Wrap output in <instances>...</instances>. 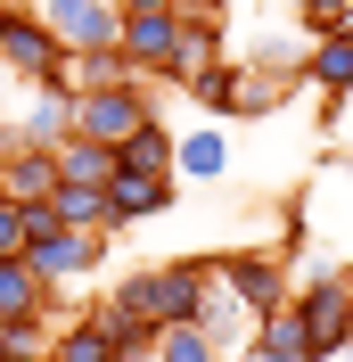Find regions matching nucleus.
<instances>
[{
	"mask_svg": "<svg viewBox=\"0 0 353 362\" xmlns=\"http://www.w3.org/2000/svg\"><path fill=\"white\" fill-rule=\"evenodd\" d=\"M25 264L49 280V296L74 288V280H99V264H107V230H74V223H49L33 247H25Z\"/></svg>",
	"mask_w": 353,
	"mask_h": 362,
	"instance_id": "obj_4",
	"label": "nucleus"
},
{
	"mask_svg": "<svg viewBox=\"0 0 353 362\" xmlns=\"http://www.w3.org/2000/svg\"><path fill=\"white\" fill-rule=\"evenodd\" d=\"M296 25H312V33H337V25H353V0H280Z\"/></svg>",
	"mask_w": 353,
	"mask_h": 362,
	"instance_id": "obj_23",
	"label": "nucleus"
},
{
	"mask_svg": "<svg viewBox=\"0 0 353 362\" xmlns=\"http://www.w3.org/2000/svg\"><path fill=\"white\" fill-rule=\"evenodd\" d=\"M198 329H205V338L222 346V354H230V346H246V338H255V313H246L239 296L222 288V272H214V288H205V305H198Z\"/></svg>",
	"mask_w": 353,
	"mask_h": 362,
	"instance_id": "obj_17",
	"label": "nucleus"
},
{
	"mask_svg": "<svg viewBox=\"0 0 353 362\" xmlns=\"http://www.w3.org/2000/svg\"><path fill=\"white\" fill-rule=\"evenodd\" d=\"M189 17H230V0H181Z\"/></svg>",
	"mask_w": 353,
	"mask_h": 362,
	"instance_id": "obj_26",
	"label": "nucleus"
},
{
	"mask_svg": "<svg viewBox=\"0 0 353 362\" xmlns=\"http://www.w3.org/2000/svg\"><path fill=\"white\" fill-rule=\"evenodd\" d=\"M58 181H66V173H58V148H33V140L0 165V189L25 198V206H49V198H58Z\"/></svg>",
	"mask_w": 353,
	"mask_h": 362,
	"instance_id": "obj_12",
	"label": "nucleus"
},
{
	"mask_svg": "<svg viewBox=\"0 0 353 362\" xmlns=\"http://www.w3.org/2000/svg\"><path fill=\"white\" fill-rule=\"evenodd\" d=\"M140 124H156V90H148V74H132V83H107V90H83V99H74V132H83V140H107V148H124Z\"/></svg>",
	"mask_w": 353,
	"mask_h": 362,
	"instance_id": "obj_3",
	"label": "nucleus"
},
{
	"mask_svg": "<svg viewBox=\"0 0 353 362\" xmlns=\"http://www.w3.org/2000/svg\"><path fill=\"white\" fill-rule=\"evenodd\" d=\"M0 115H8L33 148H58V140L74 132V90L66 83H17V99H8Z\"/></svg>",
	"mask_w": 353,
	"mask_h": 362,
	"instance_id": "obj_8",
	"label": "nucleus"
},
{
	"mask_svg": "<svg viewBox=\"0 0 353 362\" xmlns=\"http://www.w3.org/2000/svg\"><path fill=\"white\" fill-rule=\"evenodd\" d=\"M205 288H214V264H205V255H173V264L132 272V280L107 296V313H140V321H156V329H181V321H198Z\"/></svg>",
	"mask_w": 353,
	"mask_h": 362,
	"instance_id": "obj_1",
	"label": "nucleus"
},
{
	"mask_svg": "<svg viewBox=\"0 0 353 362\" xmlns=\"http://www.w3.org/2000/svg\"><path fill=\"white\" fill-rule=\"evenodd\" d=\"M222 288L239 296L255 321L280 313V305H287V255H271V247H239V255H222Z\"/></svg>",
	"mask_w": 353,
	"mask_h": 362,
	"instance_id": "obj_7",
	"label": "nucleus"
},
{
	"mask_svg": "<svg viewBox=\"0 0 353 362\" xmlns=\"http://www.w3.org/2000/svg\"><path fill=\"white\" fill-rule=\"evenodd\" d=\"M0 74H8V83H58V74H66V49H58V33L33 17V8H17L8 33H0Z\"/></svg>",
	"mask_w": 353,
	"mask_h": 362,
	"instance_id": "obj_5",
	"label": "nucleus"
},
{
	"mask_svg": "<svg viewBox=\"0 0 353 362\" xmlns=\"http://www.w3.org/2000/svg\"><path fill=\"white\" fill-rule=\"evenodd\" d=\"M8 17H17V0H0V33H8Z\"/></svg>",
	"mask_w": 353,
	"mask_h": 362,
	"instance_id": "obj_29",
	"label": "nucleus"
},
{
	"mask_svg": "<svg viewBox=\"0 0 353 362\" xmlns=\"http://www.w3.org/2000/svg\"><path fill=\"white\" fill-rule=\"evenodd\" d=\"M337 362H353V346H345V354H337Z\"/></svg>",
	"mask_w": 353,
	"mask_h": 362,
	"instance_id": "obj_30",
	"label": "nucleus"
},
{
	"mask_svg": "<svg viewBox=\"0 0 353 362\" xmlns=\"http://www.w3.org/2000/svg\"><path fill=\"white\" fill-rule=\"evenodd\" d=\"M0 362H17V354H0Z\"/></svg>",
	"mask_w": 353,
	"mask_h": 362,
	"instance_id": "obj_31",
	"label": "nucleus"
},
{
	"mask_svg": "<svg viewBox=\"0 0 353 362\" xmlns=\"http://www.w3.org/2000/svg\"><path fill=\"white\" fill-rule=\"evenodd\" d=\"M107 206H115V223H156V214H173V181H156V173H124V165H115Z\"/></svg>",
	"mask_w": 353,
	"mask_h": 362,
	"instance_id": "obj_13",
	"label": "nucleus"
},
{
	"mask_svg": "<svg viewBox=\"0 0 353 362\" xmlns=\"http://www.w3.org/2000/svg\"><path fill=\"white\" fill-rule=\"evenodd\" d=\"M0 255H25V198L0 189Z\"/></svg>",
	"mask_w": 353,
	"mask_h": 362,
	"instance_id": "obj_25",
	"label": "nucleus"
},
{
	"mask_svg": "<svg viewBox=\"0 0 353 362\" xmlns=\"http://www.w3.org/2000/svg\"><path fill=\"white\" fill-rule=\"evenodd\" d=\"M115 8H181V0H115Z\"/></svg>",
	"mask_w": 353,
	"mask_h": 362,
	"instance_id": "obj_28",
	"label": "nucleus"
},
{
	"mask_svg": "<svg viewBox=\"0 0 353 362\" xmlns=\"http://www.w3.org/2000/svg\"><path fill=\"white\" fill-rule=\"evenodd\" d=\"M230 157H239V148H230V132H222V124H205V132H181L173 173H181V181H222V173H230Z\"/></svg>",
	"mask_w": 353,
	"mask_h": 362,
	"instance_id": "obj_16",
	"label": "nucleus"
},
{
	"mask_svg": "<svg viewBox=\"0 0 353 362\" xmlns=\"http://www.w3.org/2000/svg\"><path fill=\"white\" fill-rule=\"evenodd\" d=\"M33 17L58 33V49H115V33H124L115 0H33Z\"/></svg>",
	"mask_w": 353,
	"mask_h": 362,
	"instance_id": "obj_6",
	"label": "nucleus"
},
{
	"mask_svg": "<svg viewBox=\"0 0 353 362\" xmlns=\"http://www.w3.org/2000/svg\"><path fill=\"white\" fill-rule=\"evenodd\" d=\"M0 321H49V280L25 255H0Z\"/></svg>",
	"mask_w": 353,
	"mask_h": 362,
	"instance_id": "obj_14",
	"label": "nucleus"
},
{
	"mask_svg": "<svg viewBox=\"0 0 353 362\" xmlns=\"http://www.w3.org/2000/svg\"><path fill=\"white\" fill-rule=\"evenodd\" d=\"M304 83H321L329 99H345V90H353V25H337V33H321V49L304 58Z\"/></svg>",
	"mask_w": 353,
	"mask_h": 362,
	"instance_id": "obj_19",
	"label": "nucleus"
},
{
	"mask_svg": "<svg viewBox=\"0 0 353 362\" xmlns=\"http://www.w3.org/2000/svg\"><path fill=\"white\" fill-rule=\"evenodd\" d=\"M173 42H181V8H124V33H115V49H124V58L148 74V83L173 66Z\"/></svg>",
	"mask_w": 353,
	"mask_h": 362,
	"instance_id": "obj_9",
	"label": "nucleus"
},
{
	"mask_svg": "<svg viewBox=\"0 0 353 362\" xmlns=\"http://www.w3.org/2000/svg\"><path fill=\"white\" fill-rule=\"evenodd\" d=\"M173 148H181V132H164V115H156V124H140V132L115 148V165H124V173H156V181H173Z\"/></svg>",
	"mask_w": 353,
	"mask_h": 362,
	"instance_id": "obj_18",
	"label": "nucleus"
},
{
	"mask_svg": "<svg viewBox=\"0 0 353 362\" xmlns=\"http://www.w3.org/2000/svg\"><path fill=\"white\" fill-rule=\"evenodd\" d=\"M115 362H156V346H124V354H115Z\"/></svg>",
	"mask_w": 353,
	"mask_h": 362,
	"instance_id": "obj_27",
	"label": "nucleus"
},
{
	"mask_svg": "<svg viewBox=\"0 0 353 362\" xmlns=\"http://www.w3.org/2000/svg\"><path fill=\"white\" fill-rule=\"evenodd\" d=\"M49 214H58V223H74V230H115V206H107V189H90V181H58Z\"/></svg>",
	"mask_w": 353,
	"mask_h": 362,
	"instance_id": "obj_20",
	"label": "nucleus"
},
{
	"mask_svg": "<svg viewBox=\"0 0 353 362\" xmlns=\"http://www.w3.org/2000/svg\"><path fill=\"white\" fill-rule=\"evenodd\" d=\"M205 66H222V17H189V8H181V42H173V66L156 74V83H198Z\"/></svg>",
	"mask_w": 353,
	"mask_h": 362,
	"instance_id": "obj_10",
	"label": "nucleus"
},
{
	"mask_svg": "<svg viewBox=\"0 0 353 362\" xmlns=\"http://www.w3.org/2000/svg\"><path fill=\"white\" fill-rule=\"evenodd\" d=\"M156 362H222V346L198 321H181V329H156Z\"/></svg>",
	"mask_w": 353,
	"mask_h": 362,
	"instance_id": "obj_22",
	"label": "nucleus"
},
{
	"mask_svg": "<svg viewBox=\"0 0 353 362\" xmlns=\"http://www.w3.org/2000/svg\"><path fill=\"white\" fill-rule=\"evenodd\" d=\"M246 362H312V338H304V321H296V305H280V313L255 321Z\"/></svg>",
	"mask_w": 353,
	"mask_h": 362,
	"instance_id": "obj_15",
	"label": "nucleus"
},
{
	"mask_svg": "<svg viewBox=\"0 0 353 362\" xmlns=\"http://www.w3.org/2000/svg\"><path fill=\"white\" fill-rule=\"evenodd\" d=\"M287 305H296V321H304V338H312V362H337L353 346V272H321Z\"/></svg>",
	"mask_w": 353,
	"mask_h": 362,
	"instance_id": "obj_2",
	"label": "nucleus"
},
{
	"mask_svg": "<svg viewBox=\"0 0 353 362\" xmlns=\"http://www.w3.org/2000/svg\"><path fill=\"white\" fill-rule=\"evenodd\" d=\"M189 99H198V107H214V115H230V58H222V66H205L198 83H189Z\"/></svg>",
	"mask_w": 353,
	"mask_h": 362,
	"instance_id": "obj_24",
	"label": "nucleus"
},
{
	"mask_svg": "<svg viewBox=\"0 0 353 362\" xmlns=\"http://www.w3.org/2000/svg\"><path fill=\"white\" fill-rule=\"evenodd\" d=\"M58 173H66V181H90V189H107V181H115V148H107V140L66 132V140H58Z\"/></svg>",
	"mask_w": 353,
	"mask_h": 362,
	"instance_id": "obj_21",
	"label": "nucleus"
},
{
	"mask_svg": "<svg viewBox=\"0 0 353 362\" xmlns=\"http://www.w3.org/2000/svg\"><path fill=\"white\" fill-rule=\"evenodd\" d=\"M124 346H115V329H107V313L90 305V313H66L58 329H49V362H115Z\"/></svg>",
	"mask_w": 353,
	"mask_h": 362,
	"instance_id": "obj_11",
	"label": "nucleus"
}]
</instances>
